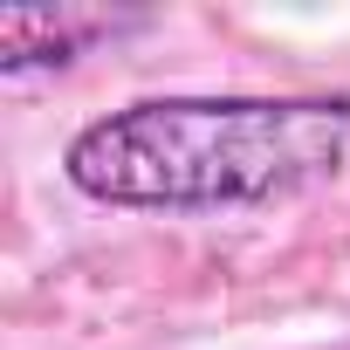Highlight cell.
I'll use <instances>...</instances> for the list:
<instances>
[{
    "label": "cell",
    "mask_w": 350,
    "mask_h": 350,
    "mask_svg": "<svg viewBox=\"0 0 350 350\" xmlns=\"http://www.w3.org/2000/svg\"><path fill=\"white\" fill-rule=\"evenodd\" d=\"M350 172V96H137L62 144L96 206L220 213L302 200Z\"/></svg>",
    "instance_id": "6da1fadb"
},
{
    "label": "cell",
    "mask_w": 350,
    "mask_h": 350,
    "mask_svg": "<svg viewBox=\"0 0 350 350\" xmlns=\"http://www.w3.org/2000/svg\"><path fill=\"white\" fill-rule=\"evenodd\" d=\"M137 14H103V8H21L0 14V76L21 83L35 69H69L90 42L131 28Z\"/></svg>",
    "instance_id": "7a4b0ae2"
}]
</instances>
